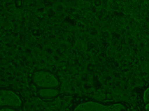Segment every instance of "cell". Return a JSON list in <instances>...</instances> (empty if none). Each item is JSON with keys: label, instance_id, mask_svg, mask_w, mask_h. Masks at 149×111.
I'll use <instances>...</instances> for the list:
<instances>
[{"label": "cell", "instance_id": "cell-3", "mask_svg": "<svg viewBox=\"0 0 149 111\" xmlns=\"http://www.w3.org/2000/svg\"><path fill=\"white\" fill-rule=\"evenodd\" d=\"M0 105L1 107L18 108L22 105L19 96L9 90L2 89L0 91Z\"/></svg>", "mask_w": 149, "mask_h": 111}, {"label": "cell", "instance_id": "cell-6", "mask_svg": "<svg viewBox=\"0 0 149 111\" xmlns=\"http://www.w3.org/2000/svg\"><path fill=\"white\" fill-rule=\"evenodd\" d=\"M0 111H16L13 109L8 107H2L0 110Z\"/></svg>", "mask_w": 149, "mask_h": 111}, {"label": "cell", "instance_id": "cell-2", "mask_svg": "<svg viewBox=\"0 0 149 111\" xmlns=\"http://www.w3.org/2000/svg\"><path fill=\"white\" fill-rule=\"evenodd\" d=\"M33 83L37 87L42 88H55L59 85L58 81L52 73L47 71L34 72L32 76Z\"/></svg>", "mask_w": 149, "mask_h": 111}, {"label": "cell", "instance_id": "cell-1", "mask_svg": "<svg viewBox=\"0 0 149 111\" xmlns=\"http://www.w3.org/2000/svg\"><path fill=\"white\" fill-rule=\"evenodd\" d=\"M86 102L77 105L73 111H126L125 106L120 103L105 104L95 101Z\"/></svg>", "mask_w": 149, "mask_h": 111}, {"label": "cell", "instance_id": "cell-7", "mask_svg": "<svg viewBox=\"0 0 149 111\" xmlns=\"http://www.w3.org/2000/svg\"><path fill=\"white\" fill-rule=\"evenodd\" d=\"M146 111H149V103H148L145 106Z\"/></svg>", "mask_w": 149, "mask_h": 111}, {"label": "cell", "instance_id": "cell-5", "mask_svg": "<svg viewBox=\"0 0 149 111\" xmlns=\"http://www.w3.org/2000/svg\"><path fill=\"white\" fill-rule=\"evenodd\" d=\"M143 99L145 103H149V87L144 91L143 96Z\"/></svg>", "mask_w": 149, "mask_h": 111}, {"label": "cell", "instance_id": "cell-4", "mask_svg": "<svg viewBox=\"0 0 149 111\" xmlns=\"http://www.w3.org/2000/svg\"><path fill=\"white\" fill-rule=\"evenodd\" d=\"M37 93L40 97L49 98L56 96L58 94V91L55 88H42L38 91Z\"/></svg>", "mask_w": 149, "mask_h": 111}]
</instances>
